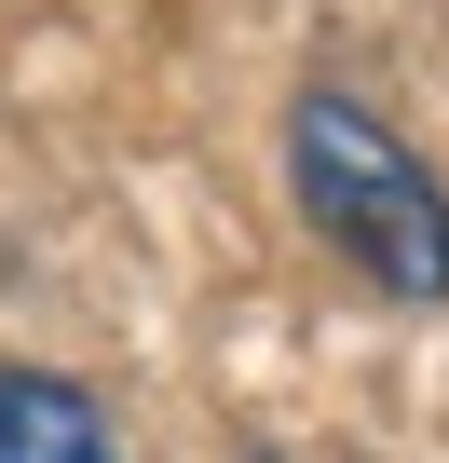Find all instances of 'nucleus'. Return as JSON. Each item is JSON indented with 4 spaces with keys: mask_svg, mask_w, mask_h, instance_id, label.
<instances>
[{
    "mask_svg": "<svg viewBox=\"0 0 449 463\" xmlns=\"http://www.w3.org/2000/svg\"><path fill=\"white\" fill-rule=\"evenodd\" d=\"M286 191L341 273H368L381 300H449V177L368 96H341V82L286 96Z\"/></svg>",
    "mask_w": 449,
    "mask_h": 463,
    "instance_id": "f257e3e1",
    "label": "nucleus"
},
{
    "mask_svg": "<svg viewBox=\"0 0 449 463\" xmlns=\"http://www.w3.org/2000/svg\"><path fill=\"white\" fill-rule=\"evenodd\" d=\"M0 463H123V449H109V409L69 368L0 354Z\"/></svg>",
    "mask_w": 449,
    "mask_h": 463,
    "instance_id": "f03ea898",
    "label": "nucleus"
},
{
    "mask_svg": "<svg viewBox=\"0 0 449 463\" xmlns=\"http://www.w3.org/2000/svg\"><path fill=\"white\" fill-rule=\"evenodd\" d=\"M246 463H286V449H246Z\"/></svg>",
    "mask_w": 449,
    "mask_h": 463,
    "instance_id": "7ed1b4c3",
    "label": "nucleus"
}]
</instances>
